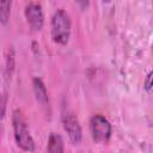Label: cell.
Masks as SVG:
<instances>
[{
	"label": "cell",
	"mask_w": 153,
	"mask_h": 153,
	"mask_svg": "<svg viewBox=\"0 0 153 153\" xmlns=\"http://www.w3.org/2000/svg\"><path fill=\"white\" fill-rule=\"evenodd\" d=\"M72 31V20L71 16L63 10L57 8L50 22V33L51 38L56 44L65 45L68 43Z\"/></svg>",
	"instance_id": "1"
},
{
	"label": "cell",
	"mask_w": 153,
	"mask_h": 153,
	"mask_svg": "<svg viewBox=\"0 0 153 153\" xmlns=\"http://www.w3.org/2000/svg\"><path fill=\"white\" fill-rule=\"evenodd\" d=\"M12 127H13V135L16 143L23 151L33 152L35 151V140L30 134L27 128L26 118L20 109H16L12 115Z\"/></svg>",
	"instance_id": "2"
},
{
	"label": "cell",
	"mask_w": 153,
	"mask_h": 153,
	"mask_svg": "<svg viewBox=\"0 0 153 153\" xmlns=\"http://www.w3.org/2000/svg\"><path fill=\"white\" fill-rule=\"evenodd\" d=\"M90 131L91 136L96 142L106 143L112 133V127L110 122L103 115H93L90 120Z\"/></svg>",
	"instance_id": "3"
},
{
	"label": "cell",
	"mask_w": 153,
	"mask_h": 153,
	"mask_svg": "<svg viewBox=\"0 0 153 153\" xmlns=\"http://www.w3.org/2000/svg\"><path fill=\"white\" fill-rule=\"evenodd\" d=\"M62 123H63V128L66 133L68 134L69 140L74 145L80 143L82 139V130H81V126L79 123L78 117L73 112L66 111L62 115Z\"/></svg>",
	"instance_id": "4"
},
{
	"label": "cell",
	"mask_w": 153,
	"mask_h": 153,
	"mask_svg": "<svg viewBox=\"0 0 153 153\" xmlns=\"http://www.w3.org/2000/svg\"><path fill=\"white\" fill-rule=\"evenodd\" d=\"M24 13H25V18H26V20H27V23L32 30L39 31L43 27L44 13H43L42 5L39 2L30 1L29 4H26Z\"/></svg>",
	"instance_id": "5"
},
{
	"label": "cell",
	"mask_w": 153,
	"mask_h": 153,
	"mask_svg": "<svg viewBox=\"0 0 153 153\" xmlns=\"http://www.w3.org/2000/svg\"><path fill=\"white\" fill-rule=\"evenodd\" d=\"M32 86H33V93H35L36 100H37L41 105H47V104L49 103L48 92H47V87H45L44 82L42 81V79H39V78H33V80H32Z\"/></svg>",
	"instance_id": "6"
},
{
	"label": "cell",
	"mask_w": 153,
	"mask_h": 153,
	"mask_svg": "<svg viewBox=\"0 0 153 153\" xmlns=\"http://www.w3.org/2000/svg\"><path fill=\"white\" fill-rule=\"evenodd\" d=\"M47 152L48 153H65V145H63V140L60 134L50 133L48 137Z\"/></svg>",
	"instance_id": "7"
},
{
	"label": "cell",
	"mask_w": 153,
	"mask_h": 153,
	"mask_svg": "<svg viewBox=\"0 0 153 153\" xmlns=\"http://www.w3.org/2000/svg\"><path fill=\"white\" fill-rule=\"evenodd\" d=\"M11 5H12V2L8 1V0H5V1L0 2V20H1L2 25H5L10 19Z\"/></svg>",
	"instance_id": "8"
},
{
	"label": "cell",
	"mask_w": 153,
	"mask_h": 153,
	"mask_svg": "<svg viewBox=\"0 0 153 153\" xmlns=\"http://www.w3.org/2000/svg\"><path fill=\"white\" fill-rule=\"evenodd\" d=\"M7 56H6V67H5V72H6V78H11L12 72L14 69V50L12 47H8L7 49Z\"/></svg>",
	"instance_id": "9"
},
{
	"label": "cell",
	"mask_w": 153,
	"mask_h": 153,
	"mask_svg": "<svg viewBox=\"0 0 153 153\" xmlns=\"http://www.w3.org/2000/svg\"><path fill=\"white\" fill-rule=\"evenodd\" d=\"M152 87H153V69L146 75V79H145V82H143V88L146 91L152 90Z\"/></svg>",
	"instance_id": "10"
},
{
	"label": "cell",
	"mask_w": 153,
	"mask_h": 153,
	"mask_svg": "<svg viewBox=\"0 0 153 153\" xmlns=\"http://www.w3.org/2000/svg\"><path fill=\"white\" fill-rule=\"evenodd\" d=\"M5 108H6V94H4V97H2V112H1V117L2 118L5 116Z\"/></svg>",
	"instance_id": "11"
}]
</instances>
